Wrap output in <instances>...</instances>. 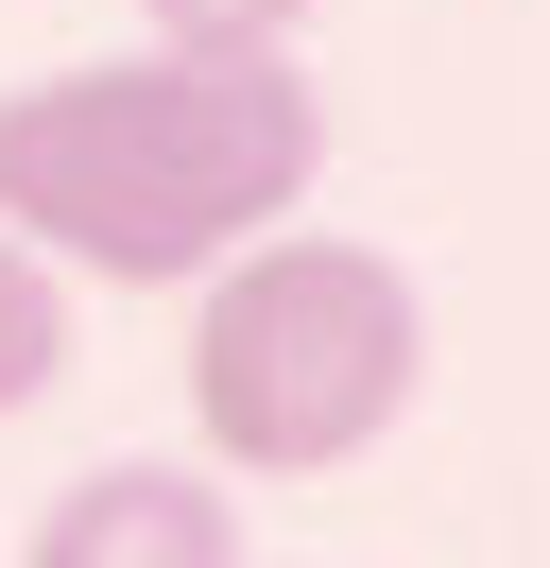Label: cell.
I'll use <instances>...</instances> for the list:
<instances>
[{"instance_id":"1","label":"cell","mask_w":550,"mask_h":568,"mask_svg":"<svg viewBox=\"0 0 550 568\" xmlns=\"http://www.w3.org/2000/svg\"><path fill=\"white\" fill-rule=\"evenodd\" d=\"M327 173V104L293 52H103V70L0 87V224L69 258V293H190L224 242L309 207Z\"/></svg>"},{"instance_id":"4","label":"cell","mask_w":550,"mask_h":568,"mask_svg":"<svg viewBox=\"0 0 550 568\" xmlns=\"http://www.w3.org/2000/svg\"><path fill=\"white\" fill-rule=\"evenodd\" d=\"M52 379H69V258H34L0 224V414H34Z\"/></svg>"},{"instance_id":"5","label":"cell","mask_w":550,"mask_h":568,"mask_svg":"<svg viewBox=\"0 0 550 568\" xmlns=\"http://www.w3.org/2000/svg\"><path fill=\"white\" fill-rule=\"evenodd\" d=\"M155 36H190V52H293L309 36V0H138Z\"/></svg>"},{"instance_id":"3","label":"cell","mask_w":550,"mask_h":568,"mask_svg":"<svg viewBox=\"0 0 550 568\" xmlns=\"http://www.w3.org/2000/svg\"><path fill=\"white\" fill-rule=\"evenodd\" d=\"M224 551H241L224 465H86L34 517V568H224Z\"/></svg>"},{"instance_id":"2","label":"cell","mask_w":550,"mask_h":568,"mask_svg":"<svg viewBox=\"0 0 550 568\" xmlns=\"http://www.w3.org/2000/svg\"><path fill=\"white\" fill-rule=\"evenodd\" d=\"M190 430L224 483H344L378 430L430 396V293L378 242L258 224L190 276Z\"/></svg>"}]
</instances>
